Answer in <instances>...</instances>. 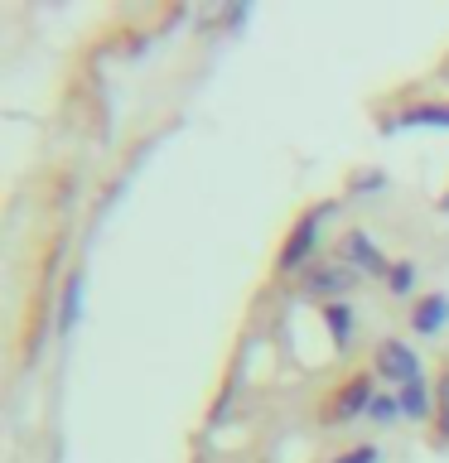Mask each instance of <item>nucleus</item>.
Returning a JSON list of instances; mask_svg holds the SVG:
<instances>
[{
  "label": "nucleus",
  "mask_w": 449,
  "mask_h": 463,
  "mask_svg": "<svg viewBox=\"0 0 449 463\" xmlns=\"http://www.w3.org/2000/svg\"><path fill=\"white\" fill-rule=\"evenodd\" d=\"M333 217V198L304 208L295 222H290L281 251H275V275H304L314 266V251H319V237H324V222Z\"/></svg>",
  "instance_id": "obj_1"
},
{
  "label": "nucleus",
  "mask_w": 449,
  "mask_h": 463,
  "mask_svg": "<svg viewBox=\"0 0 449 463\" xmlns=\"http://www.w3.org/2000/svg\"><path fill=\"white\" fill-rule=\"evenodd\" d=\"M377 391H382V382H377V372H372V367H362V372H348L343 382H333L324 415L333 420V425H353V420H362V415L372 411Z\"/></svg>",
  "instance_id": "obj_2"
},
{
  "label": "nucleus",
  "mask_w": 449,
  "mask_h": 463,
  "mask_svg": "<svg viewBox=\"0 0 449 463\" xmlns=\"http://www.w3.org/2000/svg\"><path fill=\"white\" fill-rule=\"evenodd\" d=\"M358 280L362 275L348 270L343 260H314V266L300 275V289H304V299H319V309H324V304H339V299L353 295Z\"/></svg>",
  "instance_id": "obj_3"
},
{
  "label": "nucleus",
  "mask_w": 449,
  "mask_h": 463,
  "mask_svg": "<svg viewBox=\"0 0 449 463\" xmlns=\"http://www.w3.org/2000/svg\"><path fill=\"white\" fill-rule=\"evenodd\" d=\"M372 372H377V382L401 391V386L420 382V353L406 338H382L372 347Z\"/></svg>",
  "instance_id": "obj_4"
},
{
  "label": "nucleus",
  "mask_w": 449,
  "mask_h": 463,
  "mask_svg": "<svg viewBox=\"0 0 449 463\" xmlns=\"http://www.w3.org/2000/svg\"><path fill=\"white\" fill-rule=\"evenodd\" d=\"M339 260H343L348 270H358V275H377V280H387V270H391L387 251L377 246V237H372L368 227L339 232Z\"/></svg>",
  "instance_id": "obj_5"
},
{
  "label": "nucleus",
  "mask_w": 449,
  "mask_h": 463,
  "mask_svg": "<svg viewBox=\"0 0 449 463\" xmlns=\"http://www.w3.org/2000/svg\"><path fill=\"white\" fill-rule=\"evenodd\" d=\"M411 126H425V130H449V97H435V101H411L401 111H387L377 130L382 136H396V130H411Z\"/></svg>",
  "instance_id": "obj_6"
},
{
  "label": "nucleus",
  "mask_w": 449,
  "mask_h": 463,
  "mask_svg": "<svg viewBox=\"0 0 449 463\" xmlns=\"http://www.w3.org/2000/svg\"><path fill=\"white\" fill-rule=\"evenodd\" d=\"M444 328H449V295L430 289V295H420L411 304V333L416 338H440Z\"/></svg>",
  "instance_id": "obj_7"
},
{
  "label": "nucleus",
  "mask_w": 449,
  "mask_h": 463,
  "mask_svg": "<svg viewBox=\"0 0 449 463\" xmlns=\"http://www.w3.org/2000/svg\"><path fill=\"white\" fill-rule=\"evenodd\" d=\"M319 324H324L333 353H348V347L358 343V309H353V299L324 304V309H319Z\"/></svg>",
  "instance_id": "obj_8"
},
{
  "label": "nucleus",
  "mask_w": 449,
  "mask_h": 463,
  "mask_svg": "<svg viewBox=\"0 0 449 463\" xmlns=\"http://www.w3.org/2000/svg\"><path fill=\"white\" fill-rule=\"evenodd\" d=\"M82 299H87V275L82 270H68L63 289H58V309H53L58 338H72V328H78V318H82Z\"/></svg>",
  "instance_id": "obj_9"
},
{
  "label": "nucleus",
  "mask_w": 449,
  "mask_h": 463,
  "mask_svg": "<svg viewBox=\"0 0 449 463\" xmlns=\"http://www.w3.org/2000/svg\"><path fill=\"white\" fill-rule=\"evenodd\" d=\"M401 396V415L411 420V425H435V415H440V391H435V382H411V386H401L396 391Z\"/></svg>",
  "instance_id": "obj_10"
},
{
  "label": "nucleus",
  "mask_w": 449,
  "mask_h": 463,
  "mask_svg": "<svg viewBox=\"0 0 449 463\" xmlns=\"http://www.w3.org/2000/svg\"><path fill=\"white\" fill-rule=\"evenodd\" d=\"M382 285H387L391 299H411V304H416V299H420V295H416V289H420V266H416V260H406V256L391 260V270H387Z\"/></svg>",
  "instance_id": "obj_11"
},
{
  "label": "nucleus",
  "mask_w": 449,
  "mask_h": 463,
  "mask_svg": "<svg viewBox=\"0 0 449 463\" xmlns=\"http://www.w3.org/2000/svg\"><path fill=\"white\" fill-rule=\"evenodd\" d=\"M391 179H387V169H377V165H362V169H348V179H343V194L348 198H372V194H382Z\"/></svg>",
  "instance_id": "obj_12"
},
{
  "label": "nucleus",
  "mask_w": 449,
  "mask_h": 463,
  "mask_svg": "<svg viewBox=\"0 0 449 463\" xmlns=\"http://www.w3.org/2000/svg\"><path fill=\"white\" fill-rule=\"evenodd\" d=\"M368 420H372V425H382V430H391L396 420H406V415H401V396H396V391H377V401H372Z\"/></svg>",
  "instance_id": "obj_13"
},
{
  "label": "nucleus",
  "mask_w": 449,
  "mask_h": 463,
  "mask_svg": "<svg viewBox=\"0 0 449 463\" xmlns=\"http://www.w3.org/2000/svg\"><path fill=\"white\" fill-rule=\"evenodd\" d=\"M329 463H382V449L377 444H353V449H343V454H333Z\"/></svg>",
  "instance_id": "obj_14"
},
{
  "label": "nucleus",
  "mask_w": 449,
  "mask_h": 463,
  "mask_svg": "<svg viewBox=\"0 0 449 463\" xmlns=\"http://www.w3.org/2000/svg\"><path fill=\"white\" fill-rule=\"evenodd\" d=\"M246 14H252V5L242 0V5H227V10H223V20H217V24H223V29H242V24H246Z\"/></svg>",
  "instance_id": "obj_15"
},
{
  "label": "nucleus",
  "mask_w": 449,
  "mask_h": 463,
  "mask_svg": "<svg viewBox=\"0 0 449 463\" xmlns=\"http://www.w3.org/2000/svg\"><path fill=\"white\" fill-rule=\"evenodd\" d=\"M435 434L449 444V405H440V415H435Z\"/></svg>",
  "instance_id": "obj_16"
},
{
  "label": "nucleus",
  "mask_w": 449,
  "mask_h": 463,
  "mask_svg": "<svg viewBox=\"0 0 449 463\" xmlns=\"http://www.w3.org/2000/svg\"><path fill=\"white\" fill-rule=\"evenodd\" d=\"M435 391H440V405H449V367L435 376Z\"/></svg>",
  "instance_id": "obj_17"
},
{
  "label": "nucleus",
  "mask_w": 449,
  "mask_h": 463,
  "mask_svg": "<svg viewBox=\"0 0 449 463\" xmlns=\"http://www.w3.org/2000/svg\"><path fill=\"white\" fill-rule=\"evenodd\" d=\"M435 208H440V213L449 217V188H444V194H440V203H435Z\"/></svg>",
  "instance_id": "obj_18"
}]
</instances>
